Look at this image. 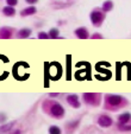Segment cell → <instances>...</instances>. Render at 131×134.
Segmentation results:
<instances>
[{
  "label": "cell",
  "instance_id": "obj_9",
  "mask_svg": "<svg viewBox=\"0 0 131 134\" xmlns=\"http://www.w3.org/2000/svg\"><path fill=\"white\" fill-rule=\"evenodd\" d=\"M130 119H131V114L130 113H124V114H122V115H119V122L120 124H123V125H125V124H128L129 121H130Z\"/></svg>",
  "mask_w": 131,
  "mask_h": 134
},
{
  "label": "cell",
  "instance_id": "obj_14",
  "mask_svg": "<svg viewBox=\"0 0 131 134\" xmlns=\"http://www.w3.org/2000/svg\"><path fill=\"white\" fill-rule=\"evenodd\" d=\"M49 133H51V134H60L61 133V129L58 128V127H56V126H51L50 128H49Z\"/></svg>",
  "mask_w": 131,
  "mask_h": 134
},
{
  "label": "cell",
  "instance_id": "obj_18",
  "mask_svg": "<svg viewBox=\"0 0 131 134\" xmlns=\"http://www.w3.org/2000/svg\"><path fill=\"white\" fill-rule=\"evenodd\" d=\"M11 127H12V124H11V125H6V126H4V127H1V128H0V132L6 131V129H10Z\"/></svg>",
  "mask_w": 131,
  "mask_h": 134
},
{
  "label": "cell",
  "instance_id": "obj_1",
  "mask_svg": "<svg viewBox=\"0 0 131 134\" xmlns=\"http://www.w3.org/2000/svg\"><path fill=\"white\" fill-rule=\"evenodd\" d=\"M50 113L54 118L60 119V118L63 116V114H64V109H63V107L60 103H53V106L50 108Z\"/></svg>",
  "mask_w": 131,
  "mask_h": 134
},
{
  "label": "cell",
  "instance_id": "obj_17",
  "mask_svg": "<svg viewBox=\"0 0 131 134\" xmlns=\"http://www.w3.org/2000/svg\"><path fill=\"white\" fill-rule=\"evenodd\" d=\"M6 3H7V5H10V6H14L18 4V0H6Z\"/></svg>",
  "mask_w": 131,
  "mask_h": 134
},
{
  "label": "cell",
  "instance_id": "obj_12",
  "mask_svg": "<svg viewBox=\"0 0 131 134\" xmlns=\"http://www.w3.org/2000/svg\"><path fill=\"white\" fill-rule=\"evenodd\" d=\"M36 11H37V10H36L33 6H31V7H28V8H25V10L22 11V15H31V14H35Z\"/></svg>",
  "mask_w": 131,
  "mask_h": 134
},
{
  "label": "cell",
  "instance_id": "obj_13",
  "mask_svg": "<svg viewBox=\"0 0 131 134\" xmlns=\"http://www.w3.org/2000/svg\"><path fill=\"white\" fill-rule=\"evenodd\" d=\"M112 7H113V3H112L111 0H107V1H105V3L103 4L104 12H108L110 10H112Z\"/></svg>",
  "mask_w": 131,
  "mask_h": 134
},
{
  "label": "cell",
  "instance_id": "obj_16",
  "mask_svg": "<svg viewBox=\"0 0 131 134\" xmlns=\"http://www.w3.org/2000/svg\"><path fill=\"white\" fill-rule=\"evenodd\" d=\"M38 38H42V39H46V38H49V33H46V32H39V35H38Z\"/></svg>",
  "mask_w": 131,
  "mask_h": 134
},
{
  "label": "cell",
  "instance_id": "obj_10",
  "mask_svg": "<svg viewBox=\"0 0 131 134\" xmlns=\"http://www.w3.org/2000/svg\"><path fill=\"white\" fill-rule=\"evenodd\" d=\"M30 35H31V30H29V29H22L18 32V37L19 38H28Z\"/></svg>",
  "mask_w": 131,
  "mask_h": 134
},
{
  "label": "cell",
  "instance_id": "obj_19",
  "mask_svg": "<svg viewBox=\"0 0 131 134\" xmlns=\"http://www.w3.org/2000/svg\"><path fill=\"white\" fill-rule=\"evenodd\" d=\"M38 0H26V3H29V4H35V3H37Z\"/></svg>",
  "mask_w": 131,
  "mask_h": 134
},
{
  "label": "cell",
  "instance_id": "obj_8",
  "mask_svg": "<svg viewBox=\"0 0 131 134\" xmlns=\"http://www.w3.org/2000/svg\"><path fill=\"white\" fill-rule=\"evenodd\" d=\"M75 35L78 36L79 38H82V39L88 38V32H87V30H86V29H83V27L78 29V30L75 31Z\"/></svg>",
  "mask_w": 131,
  "mask_h": 134
},
{
  "label": "cell",
  "instance_id": "obj_2",
  "mask_svg": "<svg viewBox=\"0 0 131 134\" xmlns=\"http://www.w3.org/2000/svg\"><path fill=\"white\" fill-rule=\"evenodd\" d=\"M104 20V14L99 11H94V12L91 13V21L93 25H97L99 26Z\"/></svg>",
  "mask_w": 131,
  "mask_h": 134
},
{
  "label": "cell",
  "instance_id": "obj_6",
  "mask_svg": "<svg viewBox=\"0 0 131 134\" xmlns=\"http://www.w3.org/2000/svg\"><path fill=\"white\" fill-rule=\"evenodd\" d=\"M67 101H68V103L70 104L72 107H74V108H79V107H80V102H79V99L76 95H69V96L67 97Z\"/></svg>",
  "mask_w": 131,
  "mask_h": 134
},
{
  "label": "cell",
  "instance_id": "obj_20",
  "mask_svg": "<svg viewBox=\"0 0 131 134\" xmlns=\"http://www.w3.org/2000/svg\"><path fill=\"white\" fill-rule=\"evenodd\" d=\"M93 38H101L100 35H93Z\"/></svg>",
  "mask_w": 131,
  "mask_h": 134
},
{
  "label": "cell",
  "instance_id": "obj_5",
  "mask_svg": "<svg viewBox=\"0 0 131 134\" xmlns=\"http://www.w3.org/2000/svg\"><path fill=\"white\" fill-rule=\"evenodd\" d=\"M98 124L101 127H110L112 125V119L110 116H107V115H101L98 120Z\"/></svg>",
  "mask_w": 131,
  "mask_h": 134
},
{
  "label": "cell",
  "instance_id": "obj_4",
  "mask_svg": "<svg viewBox=\"0 0 131 134\" xmlns=\"http://www.w3.org/2000/svg\"><path fill=\"white\" fill-rule=\"evenodd\" d=\"M122 101H123V99L120 96H118V95H108L106 97L107 104H111V106H119L122 103Z\"/></svg>",
  "mask_w": 131,
  "mask_h": 134
},
{
  "label": "cell",
  "instance_id": "obj_3",
  "mask_svg": "<svg viewBox=\"0 0 131 134\" xmlns=\"http://www.w3.org/2000/svg\"><path fill=\"white\" fill-rule=\"evenodd\" d=\"M99 95L98 94H92V93H88V94H83V101L87 102V103H91V104H97L99 103Z\"/></svg>",
  "mask_w": 131,
  "mask_h": 134
},
{
  "label": "cell",
  "instance_id": "obj_15",
  "mask_svg": "<svg viewBox=\"0 0 131 134\" xmlns=\"http://www.w3.org/2000/svg\"><path fill=\"white\" fill-rule=\"evenodd\" d=\"M58 36V30L57 29H51L49 32V38H56Z\"/></svg>",
  "mask_w": 131,
  "mask_h": 134
},
{
  "label": "cell",
  "instance_id": "obj_11",
  "mask_svg": "<svg viewBox=\"0 0 131 134\" xmlns=\"http://www.w3.org/2000/svg\"><path fill=\"white\" fill-rule=\"evenodd\" d=\"M3 12H4V14L5 15H8V17H11V15H13L16 13V11H14V8L12 7V6H6V7H4L3 8Z\"/></svg>",
  "mask_w": 131,
  "mask_h": 134
},
{
  "label": "cell",
  "instance_id": "obj_7",
  "mask_svg": "<svg viewBox=\"0 0 131 134\" xmlns=\"http://www.w3.org/2000/svg\"><path fill=\"white\" fill-rule=\"evenodd\" d=\"M11 36H12V31H11V29H8V27L0 29V38L6 39V38H10Z\"/></svg>",
  "mask_w": 131,
  "mask_h": 134
}]
</instances>
